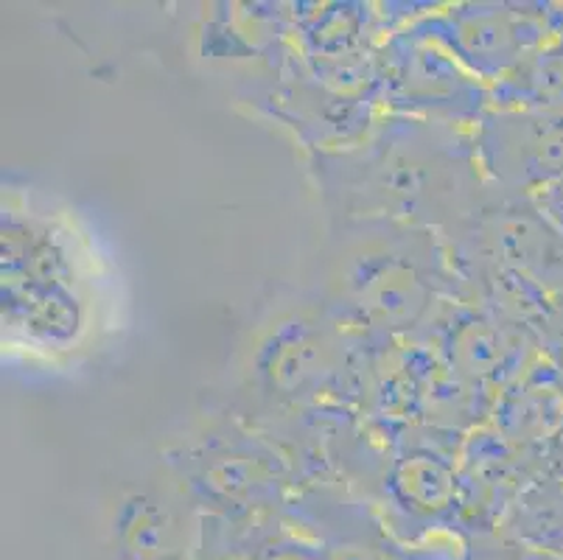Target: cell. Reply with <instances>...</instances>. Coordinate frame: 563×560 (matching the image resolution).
<instances>
[{
  "mask_svg": "<svg viewBox=\"0 0 563 560\" xmlns=\"http://www.w3.org/2000/svg\"><path fill=\"white\" fill-rule=\"evenodd\" d=\"M329 286L336 320L367 337H396L418 326L446 286L443 255L427 230L365 216L342 235Z\"/></svg>",
  "mask_w": 563,
  "mask_h": 560,
  "instance_id": "6da1fadb",
  "label": "cell"
},
{
  "mask_svg": "<svg viewBox=\"0 0 563 560\" xmlns=\"http://www.w3.org/2000/svg\"><path fill=\"white\" fill-rule=\"evenodd\" d=\"M407 29L494 87L561 34L563 3H454L418 14Z\"/></svg>",
  "mask_w": 563,
  "mask_h": 560,
  "instance_id": "7a4b0ae2",
  "label": "cell"
},
{
  "mask_svg": "<svg viewBox=\"0 0 563 560\" xmlns=\"http://www.w3.org/2000/svg\"><path fill=\"white\" fill-rule=\"evenodd\" d=\"M384 105L415 121L465 127L490 110V87L468 74L440 45L418 37L407 25L396 29L378 56Z\"/></svg>",
  "mask_w": 563,
  "mask_h": 560,
  "instance_id": "3957f363",
  "label": "cell"
},
{
  "mask_svg": "<svg viewBox=\"0 0 563 560\" xmlns=\"http://www.w3.org/2000/svg\"><path fill=\"white\" fill-rule=\"evenodd\" d=\"M174 465L188 487L222 516H250L284 499L286 462L250 435H211Z\"/></svg>",
  "mask_w": 563,
  "mask_h": 560,
  "instance_id": "277c9868",
  "label": "cell"
},
{
  "mask_svg": "<svg viewBox=\"0 0 563 560\" xmlns=\"http://www.w3.org/2000/svg\"><path fill=\"white\" fill-rule=\"evenodd\" d=\"M474 146L490 183L530 197L563 179V112L488 110L474 127Z\"/></svg>",
  "mask_w": 563,
  "mask_h": 560,
  "instance_id": "5b68a950",
  "label": "cell"
},
{
  "mask_svg": "<svg viewBox=\"0 0 563 560\" xmlns=\"http://www.w3.org/2000/svg\"><path fill=\"white\" fill-rule=\"evenodd\" d=\"M334 326L311 317H291L278 322L258 348L255 367L264 387L291 400L317 398L340 382L345 351Z\"/></svg>",
  "mask_w": 563,
  "mask_h": 560,
  "instance_id": "8992f818",
  "label": "cell"
},
{
  "mask_svg": "<svg viewBox=\"0 0 563 560\" xmlns=\"http://www.w3.org/2000/svg\"><path fill=\"white\" fill-rule=\"evenodd\" d=\"M384 493L404 516L421 527H432L443 524L460 505V480L446 457L415 449L393 462Z\"/></svg>",
  "mask_w": 563,
  "mask_h": 560,
  "instance_id": "52a82bcc",
  "label": "cell"
},
{
  "mask_svg": "<svg viewBox=\"0 0 563 560\" xmlns=\"http://www.w3.org/2000/svg\"><path fill=\"white\" fill-rule=\"evenodd\" d=\"M446 353L452 367L471 382L505 378L521 367V337L505 326L479 315H465L452 322L446 337Z\"/></svg>",
  "mask_w": 563,
  "mask_h": 560,
  "instance_id": "ba28073f",
  "label": "cell"
},
{
  "mask_svg": "<svg viewBox=\"0 0 563 560\" xmlns=\"http://www.w3.org/2000/svg\"><path fill=\"white\" fill-rule=\"evenodd\" d=\"M490 110L563 112V31L490 87Z\"/></svg>",
  "mask_w": 563,
  "mask_h": 560,
  "instance_id": "9c48e42d",
  "label": "cell"
},
{
  "mask_svg": "<svg viewBox=\"0 0 563 560\" xmlns=\"http://www.w3.org/2000/svg\"><path fill=\"white\" fill-rule=\"evenodd\" d=\"M519 547L563 554V476H544L519 496L508 527Z\"/></svg>",
  "mask_w": 563,
  "mask_h": 560,
  "instance_id": "30bf717a",
  "label": "cell"
},
{
  "mask_svg": "<svg viewBox=\"0 0 563 560\" xmlns=\"http://www.w3.org/2000/svg\"><path fill=\"white\" fill-rule=\"evenodd\" d=\"M118 547L130 560H174L172 521L161 502L132 496L121 505L115 521Z\"/></svg>",
  "mask_w": 563,
  "mask_h": 560,
  "instance_id": "8fae6325",
  "label": "cell"
},
{
  "mask_svg": "<svg viewBox=\"0 0 563 560\" xmlns=\"http://www.w3.org/2000/svg\"><path fill=\"white\" fill-rule=\"evenodd\" d=\"M244 560H329V549L320 538L295 530H278L253 543V552Z\"/></svg>",
  "mask_w": 563,
  "mask_h": 560,
  "instance_id": "7c38bea8",
  "label": "cell"
},
{
  "mask_svg": "<svg viewBox=\"0 0 563 560\" xmlns=\"http://www.w3.org/2000/svg\"><path fill=\"white\" fill-rule=\"evenodd\" d=\"M322 543L329 549V560H390L387 543L376 547L365 536H336Z\"/></svg>",
  "mask_w": 563,
  "mask_h": 560,
  "instance_id": "4fadbf2b",
  "label": "cell"
},
{
  "mask_svg": "<svg viewBox=\"0 0 563 560\" xmlns=\"http://www.w3.org/2000/svg\"><path fill=\"white\" fill-rule=\"evenodd\" d=\"M530 199L532 205H536V210L544 216L547 222L552 224V230L563 239V179L541 185L539 191L530 194Z\"/></svg>",
  "mask_w": 563,
  "mask_h": 560,
  "instance_id": "5bb4252c",
  "label": "cell"
},
{
  "mask_svg": "<svg viewBox=\"0 0 563 560\" xmlns=\"http://www.w3.org/2000/svg\"><path fill=\"white\" fill-rule=\"evenodd\" d=\"M510 560H563V554H558V552H539V549L519 547V552H516Z\"/></svg>",
  "mask_w": 563,
  "mask_h": 560,
  "instance_id": "9a60e30c",
  "label": "cell"
}]
</instances>
